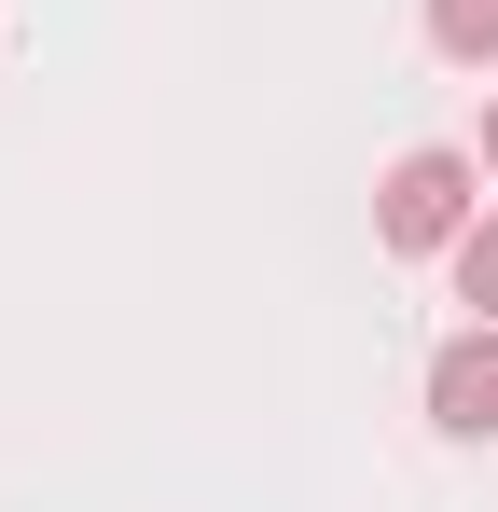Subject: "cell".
<instances>
[{
	"mask_svg": "<svg viewBox=\"0 0 498 512\" xmlns=\"http://www.w3.org/2000/svg\"><path fill=\"white\" fill-rule=\"evenodd\" d=\"M374 222H388V250H457L471 236V153H402L388 167V194H374Z\"/></svg>",
	"mask_w": 498,
	"mask_h": 512,
	"instance_id": "6da1fadb",
	"label": "cell"
},
{
	"mask_svg": "<svg viewBox=\"0 0 498 512\" xmlns=\"http://www.w3.org/2000/svg\"><path fill=\"white\" fill-rule=\"evenodd\" d=\"M443 263H457V305H471V319H498V222H471Z\"/></svg>",
	"mask_w": 498,
	"mask_h": 512,
	"instance_id": "277c9868",
	"label": "cell"
},
{
	"mask_svg": "<svg viewBox=\"0 0 498 512\" xmlns=\"http://www.w3.org/2000/svg\"><path fill=\"white\" fill-rule=\"evenodd\" d=\"M485 167H498V111H485Z\"/></svg>",
	"mask_w": 498,
	"mask_h": 512,
	"instance_id": "5b68a950",
	"label": "cell"
},
{
	"mask_svg": "<svg viewBox=\"0 0 498 512\" xmlns=\"http://www.w3.org/2000/svg\"><path fill=\"white\" fill-rule=\"evenodd\" d=\"M429 429H457V443L498 429V319H471V333L429 360Z\"/></svg>",
	"mask_w": 498,
	"mask_h": 512,
	"instance_id": "7a4b0ae2",
	"label": "cell"
},
{
	"mask_svg": "<svg viewBox=\"0 0 498 512\" xmlns=\"http://www.w3.org/2000/svg\"><path fill=\"white\" fill-rule=\"evenodd\" d=\"M429 42L457 70H498V0H429Z\"/></svg>",
	"mask_w": 498,
	"mask_h": 512,
	"instance_id": "3957f363",
	"label": "cell"
}]
</instances>
